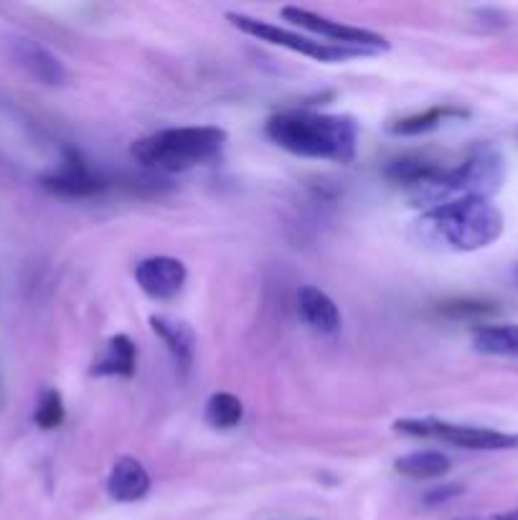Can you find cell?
I'll return each mask as SVG.
<instances>
[{
	"label": "cell",
	"mask_w": 518,
	"mask_h": 520,
	"mask_svg": "<svg viewBox=\"0 0 518 520\" xmlns=\"http://www.w3.org/2000/svg\"><path fill=\"white\" fill-rule=\"evenodd\" d=\"M265 130L277 148L300 158L348 165L359 148V122L348 115H320L308 110L280 112L267 120Z\"/></svg>",
	"instance_id": "obj_1"
},
{
	"label": "cell",
	"mask_w": 518,
	"mask_h": 520,
	"mask_svg": "<svg viewBox=\"0 0 518 520\" xmlns=\"http://www.w3.org/2000/svg\"><path fill=\"white\" fill-rule=\"evenodd\" d=\"M501 208L491 198L465 196L442 206L427 208L419 216L417 231L427 244H437L452 252H478L491 247L503 234Z\"/></svg>",
	"instance_id": "obj_2"
},
{
	"label": "cell",
	"mask_w": 518,
	"mask_h": 520,
	"mask_svg": "<svg viewBox=\"0 0 518 520\" xmlns=\"http://www.w3.org/2000/svg\"><path fill=\"white\" fill-rule=\"evenodd\" d=\"M226 130L211 125L201 127H168L143 137L130 148V155L143 168L163 170V173H181L196 165L219 158L224 150Z\"/></svg>",
	"instance_id": "obj_3"
},
{
	"label": "cell",
	"mask_w": 518,
	"mask_h": 520,
	"mask_svg": "<svg viewBox=\"0 0 518 520\" xmlns=\"http://www.w3.org/2000/svg\"><path fill=\"white\" fill-rule=\"evenodd\" d=\"M503 181H506V165L501 153L493 145L480 143L470 150L463 163L447 170L445 201L465 196L493 198L503 188Z\"/></svg>",
	"instance_id": "obj_4"
},
{
	"label": "cell",
	"mask_w": 518,
	"mask_h": 520,
	"mask_svg": "<svg viewBox=\"0 0 518 520\" xmlns=\"http://www.w3.org/2000/svg\"><path fill=\"white\" fill-rule=\"evenodd\" d=\"M226 21L232 23L234 28H239L242 33H249V36H254V39L265 41V44L280 46V49L293 51V54H303L308 56V59L323 61V64H338V61L356 59V56H371L366 54V51L348 49V46H336V44H326V41L308 39V36L287 31V28L275 26V23L244 16V13H226Z\"/></svg>",
	"instance_id": "obj_5"
},
{
	"label": "cell",
	"mask_w": 518,
	"mask_h": 520,
	"mask_svg": "<svg viewBox=\"0 0 518 520\" xmlns=\"http://www.w3.org/2000/svg\"><path fill=\"white\" fill-rule=\"evenodd\" d=\"M394 429L407 437L442 439L447 444L463 449H478V452H496V449H516L518 434L496 432V429L470 427V424L440 422V419H399Z\"/></svg>",
	"instance_id": "obj_6"
},
{
	"label": "cell",
	"mask_w": 518,
	"mask_h": 520,
	"mask_svg": "<svg viewBox=\"0 0 518 520\" xmlns=\"http://www.w3.org/2000/svg\"><path fill=\"white\" fill-rule=\"evenodd\" d=\"M282 18L295 23V26L305 28V31L326 36V39H331L336 46H348V49H359L366 51V54H379V51L389 49V41H386L384 36H379V33L366 31V28L346 26V23L341 21H331V18L318 16V13L308 11V8L287 6L282 8Z\"/></svg>",
	"instance_id": "obj_7"
},
{
	"label": "cell",
	"mask_w": 518,
	"mask_h": 520,
	"mask_svg": "<svg viewBox=\"0 0 518 520\" xmlns=\"http://www.w3.org/2000/svg\"><path fill=\"white\" fill-rule=\"evenodd\" d=\"M41 188H46L49 193L61 198H89L97 196L107 188V181L94 173L87 163L82 160V155L74 153V150H67L64 153V160L56 165L54 170L44 173L39 178Z\"/></svg>",
	"instance_id": "obj_8"
},
{
	"label": "cell",
	"mask_w": 518,
	"mask_h": 520,
	"mask_svg": "<svg viewBox=\"0 0 518 520\" xmlns=\"http://www.w3.org/2000/svg\"><path fill=\"white\" fill-rule=\"evenodd\" d=\"M8 54H11L13 64L28 74L34 82L44 84V87H61L67 84V69L61 64L56 54H51L44 44L26 36H16L8 41Z\"/></svg>",
	"instance_id": "obj_9"
},
{
	"label": "cell",
	"mask_w": 518,
	"mask_h": 520,
	"mask_svg": "<svg viewBox=\"0 0 518 520\" xmlns=\"http://www.w3.org/2000/svg\"><path fill=\"white\" fill-rule=\"evenodd\" d=\"M186 280V264L176 257H148L135 267V282L153 300H173Z\"/></svg>",
	"instance_id": "obj_10"
},
{
	"label": "cell",
	"mask_w": 518,
	"mask_h": 520,
	"mask_svg": "<svg viewBox=\"0 0 518 520\" xmlns=\"http://www.w3.org/2000/svg\"><path fill=\"white\" fill-rule=\"evenodd\" d=\"M107 493L115 503H138L150 493V475L135 457H120L107 477Z\"/></svg>",
	"instance_id": "obj_11"
},
{
	"label": "cell",
	"mask_w": 518,
	"mask_h": 520,
	"mask_svg": "<svg viewBox=\"0 0 518 520\" xmlns=\"http://www.w3.org/2000/svg\"><path fill=\"white\" fill-rule=\"evenodd\" d=\"M298 312L303 323L320 335H333L341 330V310L323 290L305 285L298 290Z\"/></svg>",
	"instance_id": "obj_12"
},
{
	"label": "cell",
	"mask_w": 518,
	"mask_h": 520,
	"mask_svg": "<svg viewBox=\"0 0 518 520\" xmlns=\"http://www.w3.org/2000/svg\"><path fill=\"white\" fill-rule=\"evenodd\" d=\"M138 371V348L127 335H112L102 356L94 361V376H122L133 378Z\"/></svg>",
	"instance_id": "obj_13"
},
{
	"label": "cell",
	"mask_w": 518,
	"mask_h": 520,
	"mask_svg": "<svg viewBox=\"0 0 518 520\" xmlns=\"http://www.w3.org/2000/svg\"><path fill=\"white\" fill-rule=\"evenodd\" d=\"M150 328H153V333L168 345V351L173 353V358H176L183 368L191 366L193 353H196V335H193V330L188 328L183 320L166 318V315H153V318H150Z\"/></svg>",
	"instance_id": "obj_14"
},
{
	"label": "cell",
	"mask_w": 518,
	"mask_h": 520,
	"mask_svg": "<svg viewBox=\"0 0 518 520\" xmlns=\"http://www.w3.org/2000/svg\"><path fill=\"white\" fill-rule=\"evenodd\" d=\"M473 348L485 356L518 358V325H483L473 330Z\"/></svg>",
	"instance_id": "obj_15"
},
{
	"label": "cell",
	"mask_w": 518,
	"mask_h": 520,
	"mask_svg": "<svg viewBox=\"0 0 518 520\" xmlns=\"http://www.w3.org/2000/svg\"><path fill=\"white\" fill-rule=\"evenodd\" d=\"M447 117H468V112L458 110V107H450V104H442V107H430V110L417 112V115L402 117V120L394 122L389 130H392L394 135H402V137L425 135V132L437 130Z\"/></svg>",
	"instance_id": "obj_16"
},
{
	"label": "cell",
	"mask_w": 518,
	"mask_h": 520,
	"mask_svg": "<svg viewBox=\"0 0 518 520\" xmlns=\"http://www.w3.org/2000/svg\"><path fill=\"white\" fill-rule=\"evenodd\" d=\"M394 467H397L399 475L412 477V480H435V477H442L450 470V460L442 452L425 449V452H412V455L399 457Z\"/></svg>",
	"instance_id": "obj_17"
},
{
	"label": "cell",
	"mask_w": 518,
	"mask_h": 520,
	"mask_svg": "<svg viewBox=\"0 0 518 520\" xmlns=\"http://www.w3.org/2000/svg\"><path fill=\"white\" fill-rule=\"evenodd\" d=\"M244 416V406L234 394H214L206 401V422L214 429H234Z\"/></svg>",
	"instance_id": "obj_18"
},
{
	"label": "cell",
	"mask_w": 518,
	"mask_h": 520,
	"mask_svg": "<svg viewBox=\"0 0 518 520\" xmlns=\"http://www.w3.org/2000/svg\"><path fill=\"white\" fill-rule=\"evenodd\" d=\"M34 419L41 429H56L61 422H64V401H61L59 391L56 389L44 391L39 406H36Z\"/></svg>",
	"instance_id": "obj_19"
},
{
	"label": "cell",
	"mask_w": 518,
	"mask_h": 520,
	"mask_svg": "<svg viewBox=\"0 0 518 520\" xmlns=\"http://www.w3.org/2000/svg\"><path fill=\"white\" fill-rule=\"evenodd\" d=\"M460 493H463V488H460V485H445V488L432 490V493L427 495V503H430V505L447 503V500H450V498H458Z\"/></svg>",
	"instance_id": "obj_20"
},
{
	"label": "cell",
	"mask_w": 518,
	"mask_h": 520,
	"mask_svg": "<svg viewBox=\"0 0 518 520\" xmlns=\"http://www.w3.org/2000/svg\"><path fill=\"white\" fill-rule=\"evenodd\" d=\"M491 307L480 305V302H450V305L445 307V312H450V315H465V312H473V315H480V312H488Z\"/></svg>",
	"instance_id": "obj_21"
},
{
	"label": "cell",
	"mask_w": 518,
	"mask_h": 520,
	"mask_svg": "<svg viewBox=\"0 0 518 520\" xmlns=\"http://www.w3.org/2000/svg\"><path fill=\"white\" fill-rule=\"evenodd\" d=\"M485 520H518V508H516V510H511V513L493 515V518H485Z\"/></svg>",
	"instance_id": "obj_22"
},
{
	"label": "cell",
	"mask_w": 518,
	"mask_h": 520,
	"mask_svg": "<svg viewBox=\"0 0 518 520\" xmlns=\"http://www.w3.org/2000/svg\"><path fill=\"white\" fill-rule=\"evenodd\" d=\"M458 520H480V518H458Z\"/></svg>",
	"instance_id": "obj_23"
}]
</instances>
